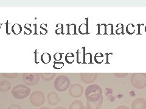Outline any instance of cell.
<instances>
[{"instance_id":"cell-1","label":"cell","mask_w":146,"mask_h":109,"mask_svg":"<svg viewBox=\"0 0 146 109\" xmlns=\"http://www.w3.org/2000/svg\"><path fill=\"white\" fill-rule=\"evenodd\" d=\"M85 95L87 102H96L103 99L102 90L98 84H91L86 87Z\"/></svg>"},{"instance_id":"cell-2","label":"cell","mask_w":146,"mask_h":109,"mask_svg":"<svg viewBox=\"0 0 146 109\" xmlns=\"http://www.w3.org/2000/svg\"><path fill=\"white\" fill-rule=\"evenodd\" d=\"M131 85L136 89H143L146 87V74L144 73H134L130 78Z\"/></svg>"},{"instance_id":"cell-3","label":"cell","mask_w":146,"mask_h":109,"mask_svg":"<svg viewBox=\"0 0 146 109\" xmlns=\"http://www.w3.org/2000/svg\"><path fill=\"white\" fill-rule=\"evenodd\" d=\"M30 93V88L24 84L17 85L12 89L13 97L18 99H23L29 96Z\"/></svg>"},{"instance_id":"cell-4","label":"cell","mask_w":146,"mask_h":109,"mask_svg":"<svg viewBox=\"0 0 146 109\" xmlns=\"http://www.w3.org/2000/svg\"><path fill=\"white\" fill-rule=\"evenodd\" d=\"M70 85V79L65 75L58 76L54 83V88L60 92H65Z\"/></svg>"},{"instance_id":"cell-5","label":"cell","mask_w":146,"mask_h":109,"mask_svg":"<svg viewBox=\"0 0 146 109\" xmlns=\"http://www.w3.org/2000/svg\"><path fill=\"white\" fill-rule=\"evenodd\" d=\"M29 101L33 106L35 107H40L45 102L44 95L42 91H35L31 95Z\"/></svg>"},{"instance_id":"cell-6","label":"cell","mask_w":146,"mask_h":109,"mask_svg":"<svg viewBox=\"0 0 146 109\" xmlns=\"http://www.w3.org/2000/svg\"><path fill=\"white\" fill-rule=\"evenodd\" d=\"M23 81L26 85H35L40 81L39 74L37 73H26L23 75Z\"/></svg>"},{"instance_id":"cell-7","label":"cell","mask_w":146,"mask_h":109,"mask_svg":"<svg viewBox=\"0 0 146 109\" xmlns=\"http://www.w3.org/2000/svg\"><path fill=\"white\" fill-rule=\"evenodd\" d=\"M84 88L79 84H72L69 89V95L73 98H78L84 93Z\"/></svg>"},{"instance_id":"cell-8","label":"cell","mask_w":146,"mask_h":109,"mask_svg":"<svg viewBox=\"0 0 146 109\" xmlns=\"http://www.w3.org/2000/svg\"><path fill=\"white\" fill-rule=\"evenodd\" d=\"M98 75L95 73H82L80 79L85 84H91L94 83L97 78Z\"/></svg>"},{"instance_id":"cell-9","label":"cell","mask_w":146,"mask_h":109,"mask_svg":"<svg viewBox=\"0 0 146 109\" xmlns=\"http://www.w3.org/2000/svg\"><path fill=\"white\" fill-rule=\"evenodd\" d=\"M131 109H146V100L143 98L135 99L131 104Z\"/></svg>"},{"instance_id":"cell-10","label":"cell","mask_w":146,"mask_h":109,"mask_svg":"<svg viewBox=\"0 0 146 109\" xmlns=\"http://www.w3.org/2000/svg\"><path fill=\"white\" fill-rule=\"evenodd\" d=\"M47 101L50 105L55 106L60 102V98L56 92H50L47 95Z\"/></svg>"},{"instance_id":"cell-11","label":"cell","mask_w":146,"mask_h":109,"mask_svg":"<svg viewBox=\"0 0 146 109\" xmlns=\"http://www.w3.org/2000/svg\"><path fill=\"white\" fill-rule=\"evenodd\" d=\"M85 47H82L81 49L77 50L76 52L77 54V62L78 64L83 63L85 56Z\"/></svg>"},{"instance_id":"cell-12","label":"cell","mask_w":146,"mask_h":109,"mask_svg":"<svg viewBox=\"0 0 146 109\" xmlns=\"http://www.w3.org/2000/svg\"><path fill=\"white\" fill-rule=\"evenodd\" d=\"M103 103V99L96 102H87L86 101V107L88 109H99L101 107Z\"/></svg>"},{"instance_id":"cell-13","label":"cell","mask_w":146,"mask_h":109,"mask_svg":"<svg viewBox=\"0 0 146 109\" xmlns=\"http://www.w3.org/2000/svg\"><path fill=\"white\" fill-rule=\"evenodd\" d=\"M40 75L43 80L45 81H50L54 79L56 74L55 73H41Z\"/></svg>"},{"instance_id":"cell-14","label":"cell","mask_w":146,"mask_h":109,"mask_svg":"<svg viewBox=\"0 0 146 109\" xmlns=\"http://www.w3.org/2000/svg\"><path fill=\"white\" fill-rule=\"evenodd\" d=\"M11 84L7 81H2L0 82V90L3 92H7L11 89Z\"/></svg>"},{"instance_id":"cell-15","label":"cell","mask_w":146,"mask_h":109,"mask_svg":"<svg viewBox=\"0 0 146 109\" xmlns=\"http://www.w3.org/2000/svg\"><path fill=\"white\" fill-rule=\"evenodd\" d=\"M83 106V102L81 101H80V100H75V101L71 102L68 109H80V108Z\"/></svg>"},{"instance_id":"cell-16","label":"cell","mask_w":146,"mask_h":109,"mask_svg":"<svg viewBox=\"0 0 146 109\" xmlns=\"http://www.w3.org/2000/svg\"><path fill=\"white\" fill-rule=\"evenodd\" d=\"M40 60L44 64H48L51 61V56L49 53L45 52L40 56Z\"/></svg>"},{"instance_id":"cell-17","label":"cell","mask_w":146,"mask_h":109,"mask_svg":"<svg viewBox=\"0 0 146 109\" xmlns=\"http://www.w3.org/2000/svg\"><path fill=\"white\" fill-rule=\"evenodd\" d=\"M79 32L81 35H85L88 33V22L86 23H83L80 25L79 27Z\"/></svg>"},{"instance_id":"cell-18","label":"cell","mask_w":146,"mask_h":109,"mask_svg":"<svg viewBox=\"0 0 146 109\" xmlns=\"http://www.w3.org/2000/svg\"><path fill=\"white\" fill-rule=\"evenodd\" d=\"M11 31L14 35H19L22 32V27L20 24L16 23L11 27Z\"/></svg>"},{"instance_id":"cell-19","label":"cell","mask_w":146,"mask_h":109,"mask_svg":"<svg viewBox=\"0 0 146 109\" xmlns=\"http://www.w3.org/2000/svg\"><path fill=\"white\" fill-rule=\"evenodd\" d=\"M68 27V35H76V26L75 24H66Z\"/></svg>"},{"instance_id":"cell-20","label":"cell","mask_w":146,"mask_h":109,"mask_svg":"<svg viewBox=\"0 0 146 109\" xmlns=\"http://www.w3.org/2000/svg\"><path fill=\"white\" fill-rule=\"evenodd\" d=\"M98 35H107V24H100L98 25Z\"/></svg>"},{"instance_id":"cell-21","label":"cell","mask_w":146,"mask_h":109,"mask_svg":"<svg viewBox=\"0 0 146 109\" xmlns=\"http://www.w3.org/2000/svg\"><path fill=\"white\" fill-rule=\"evenodd\" d=\"M74 61V54L71 52L68 53L65 56V61L68 64H72Z\"/></svg>"},{"instance_id":"cell-22","label":"cell","mask_w":146,"mask_h":109,"mask_svg":"<svg viewBox=\"0 0 146 109\" xmlns=\"http://www.w3.org/2000/svg\"><path fill=\"white\" fill-rule=\"evenodd\" d=\"M135 27L134 26V24H129L127 27H126V32L129 34V35H132L135 32Z\"/></svg>"},{"instance_id":"cell-23","label":"cell","mask_w":146,"mask_h":109,"mask_svg":"<svg viewBox=\"0 0 146 109\" xmlns=\"http://www.w3.org/2000/svg\"><path fill=\"white\" fill-rule=\"evenodd\" d=\"M94 61L98 64L102 63L104 61V55L102 53L99 52L95 54Z\"/></svg>"},{"instance_id":"cell-24","label":"cell","mask_w":146,"mask_h":109,"mask_svg":"<svg viewBox=\"0 0 146 109\" xmlns=\"http://www.w3.org/2000/svg\"><path fill=\"white\" fill-rule=\"evenodd\" d=\"M92 54L91 53H86L83 64H92Z\"/></svg>"},{"instance_id":"cell-25","label":"cell","mask_w":146,"mask_h":109,"mask_svg":"<svg viewBox=\"0 0 146 109\" xmlns=\"http://www.w3.org/2000/svg\"><path fill=\"white\" fill-rule=\"evenodd\" d=\"M57 29L55 31V32L57 35H60V34H64L63 30H64V26L62 24H58L56 26Z\"/></svg>"},{"instance_id":"cell-26","label":"cell","mask_w":146,"mask_h":109,"mask_svg":"<svg viewBox=\"0 0 146 109\" xmlns=\"http://www.w3.org/2000/svg\"><path fill=\"white\" fill-rule=\"evenodd\" d=\"M2 75L5 77V78L9 79L16 78L18 76V74L17 73H5V74H2Z\"/></svg>"},{"instance_id":"cell-27","label":"cell","mask_w":146,"mask_h":109,"mask_svg":"<svg viewBox=\"0 0 146 109\" xmlns=\"http://www.w3.org/2000/svg\"><path fill=\"white\" fill-rule=\"evenodd\" d=\"M117 29L116 30V33L117 35H120V34H124V25L122 24H117L116 25Z\"/></svg>"},{"instance_id":"cell-28","label":"cell","mask_w":146,"mask_h":109,"mask_svg":"<svg viewBox=\"0 0 146 109\" xmlns=\"http://www.w3.org/2000/svg\"><path fill=\"white\" fill-rule=\"evenodd\" d=\"M64 63L63 62H58V61H54V64H53V67L55 69H61L62 68L64 67Z\"/></svg>"},{"instance_id":"cell-29","label":"cell","mask_w":146,"mask_h":109,"mask_svg":"<svg viewBox=\"0 0 146 109\" xmlns=\"http://www.w3.org/2000/svg\"><path fill=\"white\" fill-rule=\"evenodd\" d=\"M47 28V24H42L40 25V34L42 35H46L48 33Z\"/></svg>"},{"instance_id":"cell-30","label":"cell","mask_w":146,"mask_h":109,"mask_svg":"<svg viewBox=\"0 0 146 109\" xmlns=\"http://www.w3.org/2000/svg\"><path fill=\"white\" fill-rule=\"evenodd\" d=\"M106 34L113 35V26L111 24H108L107 25Z\"/></svg>"},{"instance_id":"cell-31","label":"cell","mask_w":146,"mask_h":109,"mask_svg":"<svg viewBox=\"0 0 146 109\" xmlns=\"http://www.w3.org/2000/svg\"><path fill=\"white\" fill-rule=\"evenodd\" d=\"M63 53L60 52H57L54 54V59L55 61H59L62 59Z\"/></svg>"},{"instance_id":"cell-32","label":"cell","mask_w":146,"mask_h":109,"mask_svg":"<svg viewBox=\"0 0 146 109\" xmlns=\"http://www.w3.org/2000/svg\"><path fill=\"white\" fill-rule=\"evenodd\" d=\"M31 24L27 23L25 25V34L30 35L32 33V30L31 29Z\"/></svg>"},{"instance_id":"cell-33","label":"cell","mask_w":146,"mask_h":109,"mask_svg":"<svg viewBox=\"0 0 146 109\" xmlns=\"http://www.w3.org/2000/svg\"><path fill=\"white\" fill-rule=\"evenodd\" d=\"M129 74H127V73H117V74H114V75H115L116 78H124V77L127 76Z\"/></svg>"},{"instance_id":"cell-34","label":"cell","mask_w":146,"mask_h":109,"mask_svg":"<svg viewBox=\"0 0 146 109\" xmlns=\"http://www.w3.org/2000/svg\"><path fill=\"white\" fill-rule=\"evenodd\" d=\"M34 62L36 63V64H38L40 62L38 60V57H37V55L39 54L38 52H37V50H35V52H34Z\"/></svg>"},{"instance_id":"cell-35","label":"cell","mask_w":146,"mask_h":109,"mask_svg":"<svg viewBox=\"0 0 146 109\" xmlns=\"http://www.w3.org/2000/svg\"><path fill=\"white\" fill-rule=\"evenodd\" d=\"M8 109H21L20 106L17 105V104H12V105L9 107Z\"/></svg>"},{"instance_id":"cell-36","label":"cell","mask_w":146,"mask_h":109,"mask_svg":"<svg viewBox=\"0 0 146 109\" xmlns=\"http://www.w3.org/2000/svg\"><path fill=\"white\" fill-rule=\"evenodd\" d=\"M9 21H6V34L7 35H10L11 33V31L9 30Z\"/></svg>"},{"instance_id":"cell-37","label":"cell","mask_w":146,"mask_h":109,"mask_svg":"<svg viewBox=\"0 0 146 109\" xmlns=\"http://www.w3.org/2000/svg\"><path fill=\"white\" fill-rule=\"evenodd\" d=\"M115 109H130V108L125 106H119L115 108Z\"/></svg>"},{"instance_id":"cell-38","label":"cell","mask_w":146,"mask_h":109,"mask_svg":"<svg viewBox=\"0 0 146 109\" xmlns=\"http://www.w3.org/2000/svg\"><path fill=\"white\" fill-rule=\"evenodd\" d=\"M36 26H37V24H34V28H35V32H34V35H37V33H36Z\"/></svg>"},{"instance_id":"cell-39","label":"cell","mask_w":146,"mask_h":109,"mask_svg":"<svg viewBox=\"0 0 146 109\" xmlns=\"http://www.w3.org/2000/svg\"><path fill=\"white\" fill-rule=\"evenodd\" d=\"M55 109H66V108L65 107H57Z\"/></svg>"},{"instance_id":"cell-40","label":"cell","mask_w":146,"mask_h":109,"mask_svg":"<svg viewBox=\"0 0 146 109\" xmlns=\"http://www.w3.org/2000/svg\"><path fill=\"white\" fill-rule=\"evenodd\" d=\"M39 109H50V108L49 107H41Z\"/></svg>"},{"instance_id":"cell-41","label":"cell","mask_w":146,"mask_h":109,"mask_svg":"<svg viewBox=\"0 0 146 109\" xmlns=\"http://www.w3.org/2000/svg\"><path fill=\"white\" fill-rule=\"evenodd\" d=\"M80 109H88V108L85 106H83V107H82L81 108H80Z\"/></svg>"},{"instance_id":"cell-42","label":"cell","mask_w":146,"mask_h":109,"mask_svg":"<svg viewBox=\"0 0 146 109\" xmlns=\"http://www.w3.org/2000/svg\"><path fill=\"white\" fill-rule=\"evenodd\" d=\"M145 32H146V26L145 27Z\"/></svg>"}]
</instances>
